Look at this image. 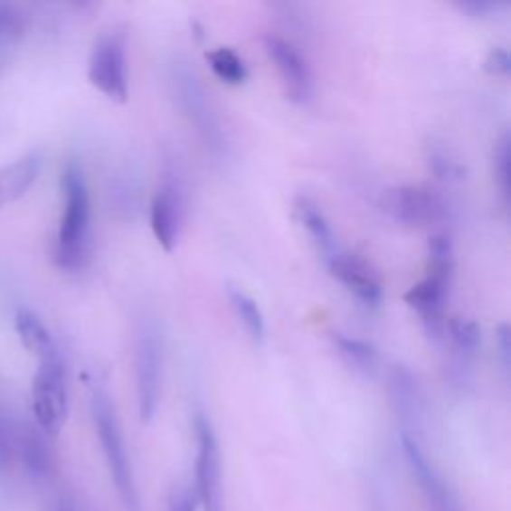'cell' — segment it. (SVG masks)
I'll return each mask as SVG.
<instances>
[{
	"mask_svg": "<svg viewBox=\"0 0 511 511\" xmlns=\"http://www.w3.org/2000/svg\"><path fill=\"white\" fill-rule=\"evenodd\" d=\"M62 216L52 250L54 264L64 272H79L90 258L92 204L80 162L69 160L61 176Z\"/></svg>",
	"mask_w": 511,
	"mask_h": 511,
	"instance_id": "1",
	"label": "cell"
},
{
	"mask_svg": "<svg viewBox=\"0 0 511 511\" xmlns=\"http://www.w3.org/2000/svg\"><path fill=\"white\" fill-rule=\"evenodd\" d=\"M90 413L96 428V436H99L100 448L104 453L106 466H109L110 479L114 484V489H117V496L124 511H142L138 486L137 479H134L130 456L127 443H124L117 410H114L109 393L99 388V385L92 388L90 393Z\"/></svg>",
	"mask_w": 511,
	"mask_h": 511,
	"instance_id": "2",
	"label": "cell"
},
{
	"mask_svg": "<svg viewBox=\"0 0 511 511\" xmlns=\"http://www.w3.org/2000/svg\"><path fill=\"white\" fill-rule=\"evenodd\" d=\"M33 413L36 428L46 438H56L69 418V374L56 348L38 360L33 378Z\"/></svg>",
	"mask_w": 511,
	"mask_h": 511,
	"instance_id": "3",
	"label": "cell"
},
{
	"mask_svg": "<svg viewBox=\"0 0 511 511\" xmlns=\"http://www.w3.org/2000/svg\"><path fill=\"white\" fill-rule=\"evenodd\" d=\"M128 34L114 26L99 36L89 59V80L106 99L124 104L128 100Z\"/></svg>",
	"mask_w": 511,
	"mask_h": 511,
	"instance_id": "4",
	"label": "cell"
},
{
	"mask_svg": "<svg viewBox=\"0 0 511 511\" xmlns=\"http://www.w3.org/2000/svg\"><path fill=\"white\" fill-rule=\"evenodd\" d=\"M134 380H137V406L142 423H150L160 403L162 382V340L156 326L140 320L134 337Z\"/></svg>",
	"mask_w": 511,
	"mask_h": 511,
	"instance_id": "5",
	"label": "cell"
},
{
	"mask_svg": "<svg viewBox=\"0 0 511 511\" xmlns=\"http://www.w3.org/2000/svg\"><path fill=\"white\" fill-rule=\"evenodd\" d=\"M196 459H194V496L200 511H224L222 491V458L218 438L204 413H196Z\"/></svg>",
	"mask_w": 511,
	"mask_h": 511,
	"instance_id": "6",
	"label": "cell"
},
{
	"mask_svg": "<svg viewBox=\"0 0 511 511\" xmlns=\"http://www.w3.org/2000/svg\"><path fill=\"white\" fill-rule=\"evenodd\" d=\"M172 84H175V94L182 114H185L190 124H194L198 137L212 150L224 148V134H222L220 120L214 109H212L208 94L198 82L196 74L186 64L178 62L172 69Z\"/></svg>",
	"mask_w": 511,
	"mask_h": 511,
	"instance_id": "7",
	"label": "cell"
},
{
	"mask_svg": "<svg viewBox=\"0 0 511 511\" xmlns=\"http://www.w3.org/2000/svg\"><path fill=\"white\" fill-rule=\"evenodd\" d=\"M380 206L393 222L412 228L438 224L446 216V202L426 186H392L382 194Z\"/></svg>",
	"mask_w": 511,
	"mask_h": 511,
	"instance_id": "8",
	"label": "cell"
},
{
	"mask_svg": "<svg viewBox=\"0 0 511 511\" xmlns=\"http://www.w3.org/2000/svg\"><path fill=\"white\" fill-rule=\"evenodd\" d=\"M400 438L408 468L412 471L413 479L418 481L421 497L426 501L430 511H464V506H461L456 491L448 486V481L443 479L436 466L431 464L428 453L421 448L418 436L402 431Z\"/></svg>",
	"mask_w": 511,
	"mask_h": 511,
	"instance_id": "9",
	"label": "cell"
},
{
	"mask_svg": "<svg viewBox=\"0 0 511 511\" xmlns=\"http://www.w3.org/2000/svg\"><path fill=\"white\" fill-rule=\"evenodd\" d=\"M185 210V188L180 185V178L175 172H166L150 204V228L164 252H172L178 244Z\"/></svg>",
	"mask_w": 511,
	"mask_h": 511,
	"instance_id": "10",
	"label": "cell"
},
{
	"mask_svg": "<svg viewBox=\"0 0 511 511\" xmlns=\"http://www.w3.org/2000/svg\"><path fill=\"white\" fill-rule=\"evenodd\" d=\"M264 48L276 66L288 99L296 104H306L310 100L314 94V76L302 52L290 41L278 34H268L264 38Z\"/></svg>",
	"mask_w": 511,
	"mask_h": 511,
	"instance_id": "11",
	"label": "cell"
},
{
	"mask_svg": "<svg viewBox=\"0 0 511 511\" xmlns=\"http://www.w3.org/2000/svg\"><path fill=\"white\" fill-rule=\"evenodd\" d=\"M453 274L433 272L428 270V276L413 284L403 296V300L416 310L423 324V330L433 340H441L446 334V302L449 294Z\"/></svg>",
	"mask_w": 511,
	"mask_h": 511,
	"instance_id": "12",
	"label": "cell"
},
{
	"mask_svg": "<svg viewBox=\"0 0 511 511\" xmlns=\"http://www.w3.org/2000/svg\"><path fill=\"white\" fill-rule=\"evenodd\" d=\"M327 268H330L332 276L345 286V290H350L358 300L365 306H380L383 296V284L378 274L368 260L354 252H337L332 260H327Z\"/></svg>",
	"mask_w": 511,
	"mask_h": 511,
	"instance_id": "13",
	"label": "cell"
},
{
	"mask_svg": "<svg viewBox=\"0 0 511 511\" xmlns=\"http://www.w3.org/2000/svg\"><path fill=\"white\" fill-rule=\"evenodd\" d=\"M43 172V156L28 152L18 160L0 166V210L26 196Z\"/></svg>",
	"mask_w": 511,
	"mask_h": 511,
	"instance_id": "14",
	"label": "cell"
},
{
	"mask_svg": "<svg viewBox=\"0 0 511 511\" xmlns=\"http://www.w3.org/2000/svg\"><path fill=\"white\" fill-rule=\"evenodd\" d=\"M390 395L395 413L402 420V431L418 436L416 430L421 416V395L413 374L403 365H395L390 374Z\"/></svg>",
	"mask_w": 511,
	"mask_h": 511,
	"instance_id": "15",
	"label": "cell"
},
{
	"mask_svg": "<svg viewBox=\"0 0 511 511\" xmlns=\"http://www.w3.org/2000/svg\"><path fill=\"white\" fill-rule=\"evenodd\" d=\"M294 216L298 220V224H300L308 232V236H310L314 246L317 248V252L324 254L326 262L340 252L330 220L326 218L320 206H317L312 198L298 196L294 200Z\"/></svg>",
	"mask_w": 511,
	"mask_h": 511,
	"instance_id": "16",
	"label": "cell"
},
{
	"mask_svg": "<svg viewBox=\"0 0 511 511\" xmlns=\"http://www.w3.org/2000/svg\"><path fill=\"white\" fill-rule=\"evenodd\" d=\"M16 453L33 478H46L52 471V453L44 433L36 426H26L16 436Z\"/></svg>",
	"mask_w": 511,
	"mask_h": 511,
	"instance_id": "17",
	"label": "cell"
},
{
	"mask_svg": "<svg viewBox=\"0 0 511 511\" xmlns=\"http://www.w3.org/2000/svg\"><path fill=\"white\" fill-rule=\"evenodd\" d=\"M14 330L18 334V340L24 345V348L36 355L38 360L44 358L46 354H51L56 350L54 337L48 330V326L44 320L38 316L31 308H18L14 314Z\"/></svg>",
	"mask_w": 511,
	"mask_h": 511,
	"instance_id": "18",
	"label": "cell"
},
{
	"mask_svg": "<svg viewBox=\"0 0 511 511\" xmlns=\"http://www.w3.org/2000/svg\"><path fill=\"white\" fill-rule=\"evenodd\" d=\"M332 340L342 360L364 378H374L380 372V354L370 342L345 334H334Z\"/></svg>",
	"mask_w": 511,
	"mask_h": 511,
	"instance_id": "19",
	"label": "cell"
},
{
	"mask_svg": "<svg viewBox=\"0 0 511 511\" xmlns=\"http://www.w3.org/2000/svg\"><path fill=\"white\" fill-rule=\"evenodd\" d=\"M226 294H228L230 306H232V310L238 316L240 324L244 326L246 334L252 337L256 344L264 342V337H266V320H264L262 310H260L258 302L254 300L252 296H250L248 292H244L242 288H238V286H228L226 288Z\"/></svg>",
	"mask_w": 511,
	"mask_h": 511,
	"instance_id": "20",
	"label": "cell"
},
{
	"mask_svg": "<svg viewBox=\"0 0 511 511\" xmlns=\"http://www.w3.org/2000/svg\"><path fill=\"white\" fill-rule=\"evenodd\" d=\"M206 61L210 64L212 72H214L224 84L240 86L248 80L246 62L242 61V56L232 51L230 46H220L214 48V51H210L206 54Z\"/></svg>",
	"mask_w": 511,
	"mask_h": 511,
	"instance_id": "21",
	"label": "cell"
},
{
	"mask_svg": "<svg viewBox=\"0 0 511 511\" xmlns=\"http://www.w3.org/2000/svg\"><path fill=\"white\" fill-rule=\"evenodd\" d=\"M446 330L453 348L464 360L471 358L479 350L481 327L478 322L469 320V317H451L446 322Z\"/></svg>",
	"mask_w": 511,
	"mask_h": 511,
	"instance_id": "22",
	"label": "cell"
},
{
	"mask_svg": "<svg viewBox=\"0 0 511 511\" xmlns=\"http://www.w3.org/2000/svg\"><path fill=\"white\" fill-rule=\"evenodd\" d=\"M26 18L16 5L0 3V52L14 46L24 36Z\"/></svg>",
	"mask_w": 511,
	"mask_h": 511,
	"instance_id": "23",
	"label": "cell"
},
{
	"mask_svg": "<svg viewBox=\"0 0 511 511\" xmlns=\"http://www.w3.org/2000/svg\"><path fill=\"white\" fill-rule=\"evenodd\" d=\"M509 132H504L501 137L496 140V147H494V178H496V186L499 190L501 198L507 204L509 202V158H511V152H509Z\"/></svg>",
	"mask_w": 511,
	"mask_h": 511,
	"instance_id": "24",
	"label": "cell"
},
{
	"mask_svg": "<svg viewBox=\"0 0 511 511\" xmlns=\"http://www.w3.org/2000/svg\"><path fill=\"white\" fill-rule=\"evenodd\" d=\"M428 164L430 168L433 170V175L441 180H461L466 175V168L451 156V154L446 148H438V147H430L428 152Z\"/></svg>",
	"mask_w": 511,
	"mask_h": 511,
	"instance_id": "25",
	"label": "cell"
},
{
	"mask_svg": "<svg viewBox=\"0 0 511 511\" xmlns=\"http://www.w3.org/2000/svg\"><path fill=\"white\" fill-rule=\"evenodd\" d=\"M16 453V433L5 416H0V474L11 469Z\"/></svg>",
	"mask_w": 511,
	"mask_h": 511,
	"instance_id": "26",
	"label": "cell"
},
{
	"mask_svg": "<svg viewBox=\"0 0 511 511\" xmlns=\"http://www.w3.org/2000/svg\"><path fill=\"white\" fill-rule=\"evenodd\" d=\"M484 69L494 76H507L511 71V59L506 48L494 46L484 61Z\"/></svg>",
	"mask_w": 511,
	"mask_h": 511,
	"instance_id": "27",
	"label": "cell"
},
{
	"mask_svg": "<svg viewBox=\"0 0 511 511\" xmlns=\"http://www.w3.org/2000/svg\"><path fill=\"white\" fill-rule=\"evenodd\" d=\"M166 511H198V501L194 491L185 487L172 491Z\"/></svg>",
	"mask_w": 511,
	"mask_h": 511,
	"instance_id": "28",
	"label": "cell"
},
{
	"mask_svg": "<svg viewBox=\"0 0 511 511\" xmlns=\"http://www.w3.org/2000/svg\"><path fill=\"white\" fill-rule=\"evenodd\" d=\"M496 340L497 348L501 355V364H504V370H509V358H511V332L507 324H499L496 330Z\"/></svg>",
	"mask_w": 511,
	"mask_h": 511,
	"instance_id": "29",
	"label": "cell"
},
{
	"mask_svg": "<svg viewBox=\"0 0 511 511\" xmlns=\"http://www.w3.org/2000/svg\"><path fill=\"white\" fill-rule=\"evenodd\" d=\"M59 511H72V509H71V506H66V504H61V507H59Z\"/></svg>",
	"mask_w": 511,
	"mask_h": 511,
	"instance_id": "30",
	"label": "cell"
}]
</instances>
